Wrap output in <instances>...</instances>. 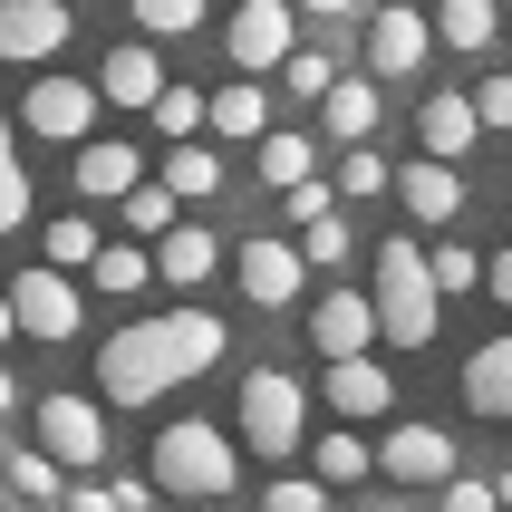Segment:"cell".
<instances>
[{"mask_svg":"<svg viewBox=\"0 0 512 512\" xmlns=\"http://www.w3.org/2000/svg\"><path fill=\"white\" fill-rule=\"evenodd\" d=\"M223 348H232V329L213 310H155L97 348V387H107V406H155L165 387H194Z\"/></svg>","mask_w":512,"mask_h":512,"instance_id":"1","label":"cell"},{"mask_svg":"<svg viewBox=\"0 0 512 512\" xmlns=\"http://www.w3.org/2000/svg\"><path fill=\"white\" fill-rule=\"evenodd\" d=\"M368 310H377V339L387 348H435L445 329V300L426 281V242H377V281H368Z\"/></svg>","mask_w":512,"mask_h":512,"instance_id":"2","label":"cell"},{"mask_svg":"<svg viewBox=\"0 0 512 512\" xmlns=\"http://www.w3.org/2000/svg\"><path fill=\"white\" fill-rule=\"evenodd\" d=\"M155 484L165 493H194V503H213V493L242 484V455H232V435L223 426H203V416H174L165 435H155Z\"/></svg>","mask_w":512,"mask_h":512,"instance_id":"3","label":"cell"},{"mask_svg":"<svg viewBox=\"0 0 512 512\" xmlns=\"http://www.w3.org/2000/svg\"><path fill=\"white\" fill-rule=\"evenodd\" d=\"M300 435H310V387L290 368H252L242 377V445H252L261 464H290Z\"/></svg>","mask_w":512,"mask_h":512,"instance_id":"4","label":"cell"},{"mask_svg":"<svg viewBox=\"0 0 512 512\" xmlns=\"http://www.w3.org/2000/svg\"><path fill=\"white\" fill-rule=\"evenodd\" d=\"M39 455L97 474V464H107V406H87L78 387H49V397H39Z\"/></svg>","mask_w":512,"mask_h":512,"instance_id":"5","label":"cell"},{"mask_svg":"<svg viewBox=\"0 0 512 512\" xmlns=\"http://www.w3.org/2000/svg\"><path fill=\"white\" fill-rule=\"evenodd\" d=\"M223 49H232V78H261V68H281L290 49H300V10L290 0H242L223 29Z\"/></svg>","mask_w":512,"mask_h":512,"instance_id":"6","label":"cell"},{"mask_svg":"<svg viewBox=\"0 0 512 512\" xmlns=\"http://www.w3.org/2000/svg\"><path fill=\"white\" fill-rule=\"evenodd\" d=\"M0 300H10V319H20V339H78V310H87V300H78V271H49V261L20 271Z\"/></svg>","mask_w":512,"mask_h":512,"instance_id":"7","label":"cell"},{"mask_svg":"<svg viewBox=\"0 0 512 512\" xmlns=\"http://www.w3.org/2000/svg\"><path fill=\"white\" fill-rule=\"evenodd\" d=\"M97 107H107L97 78H39L20 97V126H29V136H49V145H78L87 126H97Z\"/></svg>","mask_w":512,"mask_h":512,"instance_id":"8","label":"cell"},{"mask_svg":"<svg viewBox=\"0 0 512 512\" xmlns=\"http://www.w3.org/2000/svg\"><path fill=\"white\" fill-rule=\"evenodd\" d=\"M68 29H78L68 0H0V58H10V68L58 58V49H68Z\"/></svg>","mask_w":512,"mask_h":512,"instance_id":"9","label":"cell"},{"mask_svg":"<svg viewBox=\"0 0 512 512\" xmlns=\"http://www.w3.org/2000/svg\"><path fill=\"white\" fill-rule=\"evenodd\" d=\"M300 290H310V261H300V242H271V232H252V242H242V300H252V310H300Z\"/></svg>","mask_w":512,"mask_h":512,"instance_id":"10","label":"cell"},{"mask_svg":"<svg viewBox=\"0 0 512 512\" xmlns=\"http://www.w3.org/2000/svg\"><path fill=\"white\" fill-rule=\"evenodd\" d=\"M319 397L339 406L348 426H368V416H387V406H397V377L377 368V348H368V358H319Z\"/></svg>","mask_w":512,"mask_h":512,"instance_id":"11","label":"cell"},{"mask_svg":"<svg viewBox=\"0 0 512 512\" xmlns=\"http://www.w3.org/2000/svg\"><path fill=\"white\" fill-rule=\"evenodd\" d=\"M426 49H435L426 10H406V0H387V10L368 20V68H377V78H416V68H426Z\"/></svg>","mask_w":512,"mask_h":512,"instance_id":"12","label":"cell"},{"mask_svg":"<svg viewBox=\"0 0 512 512\" xmlns=\"http://www.w3.org/2000/svg\"><path fill=\"white\" fill-rule=\"evenodd\" d=\"M310 348H319V358H368V348H377V310H368V290H319V310H310Z\"/></svg>","mask_w":512,"mask_h":512,"instance_id":"13","label":"cell"},{"mask_svg":"<svg viewBox=\"0 0 512 512\" xmlns=\"http://www.w3.org/2000/svg\"><path fill=\"white\" fill-rule=\"evenodd\" d=\"M377 474H397V484H445V474H455V435L445 426H387Z\"/></svg>","mask_w":512,"mask_h":512,"instance_id":"14","label":"cell"},{"mask_svg":"<svg viewBox=\"0 0 512 512\" xmlns=\"http://www.w3.org/2000/svg\"><path fill=\"white\" fill-rule=\"evenodd\" d=\"M387 184H397V203H406V213H416L426 232H445V223L464 213V174H455V165H435V155H416V165H397Z\"/></svg>","mask_w":512,"mask_h":512,"instance_id":"15","label":"cell"},{"mask_svg":"<svg viewBox=\"0 0 512 512\" xmlns=\"http://www.w3.org/2000/svg\"><path fill=\"white\" fill-rule=\"evenodd\" d=\"M145 261L165 271V290H203L213 271H223V242H213L203 223H174V232H155V242H145Z\"/></svg>","mask_w":512,"mask_h":512,"instance_id":"16","label":"cell"},{"mask_svg":"<svg viewBox=\"0 0 512 512\" xmlns=\"http://www.w3.org/2000/svg\"><path fill=\"white\" fill-rule=\"evenodd\" d=\"M455 387H464V406H474L484 426H512V329H503V339H484L474 358H464Z\"/></svg>","mask_w":512,"mask_h":512,"instance_id":"17","label":"cell"},{"mask_svg":"<svg viewBox=\"0 0 512 512\" xmlns=\"http://www.w3.org/2000/svg\"><path fill=\"white\" fill-rule=\"evenodd\" d=\"M416 136H426V155H435V165L474 155V136H484V126H474V97H464V87H435L426 107H416Z\"/></svg>","mask_w":512,"mask_h":512,"instance_id":"18","label":"cell"},{"mask_svg":"<svg viewBox=\"0 0 512 512\" xmlns=\"http://www.w3.org/2000/svg\"><path fill=\"white\" fill-rule=\"evenodd\" d=\"M126 184H145V155H136V145H116V136H78V194H87V203H116Z\"/></svg>","mask_w":512,"mask_h":512,"instance_id":"19","label":"cell"},{"mask_svg":"<svg viewBox=\"0 0 512 512\" xmlns=\"http://www.w3.org/2000/svg\"><path fill=\"white\" fill-rule=\"evenodd\" d=\"M155 87H165V58L145 49V39L107 49V68H97V97H107V107H155Z\"/></svg>","mask_w":512,"mask_h":512,"instance_id":"20","label":"cell"},{"mask_svg":"<svg viewBox=\"0 0 512 512\" xmlns=\"http://www.w3.org/2000/svg\"><path fill=\"white\" fill-rule=\"evenodd\" d=\"M203 126H213L223 145H252L261 126H271V97H261V78H232V87H213V97H203Z\"/></svg>","mask_w":512,"mask_h":512,"instance_id":"21","label":"cell"},{"mask_svg":"<svg viewBox=\"0 0 512 512\" xmlns=\"http://www.w3.org/2000/svg\"><path fill=\"white\" fill-rule=\"evenodd\" d=\"M319 126L339 145H368L377 136V78H329L319 87Z\"/></svg>","mask_w":512,"mask_h":512,"instance_id":"22","label":"cell"},{"mask_svg":"<svg viewBox=\"0 0 512 512\" xmlns=\"http://www.w3.org/2000/svg\"><path fill=\"white\" fill-rule=\"evenodd\" d=\"M435 39H445V49H464V58H484L493 39H503V0H445V10H435Z\"/></svg>","mask_w":512,"mask_h":512,"instance_id":"23","label":"cell"},{"mask_svg":"<svg viewBox=\"0 0 512 512\" xmlns=\"http://www.w3.org/2000/svg\"><path fill=\"white\" fill-rule=\"evenodd\" d=\"M174 203H203V194H223V155L203 136H184V145H165V174H155Z\"/></svg>","mask_w":512,"mask_h":512,"instance_id":"24","label":"cell"},{"mask_svg":"<svg viewBox=\"0 0 512 512\" xmlns=\"http://www.w3.org/2000/svg\"><path fill=\"white\" fill-rule=\"evenodd\" d=\"M87 281L107 290V300H136V290L155 281V261H145V242H97V261H87Z\"/></svg>","mask_w":512,"mask_h":512,"instance_id":"25","label":"cell"},{"mask_svg":"<svg viewBox=\"0 0 512 512\" xmlns=\"http://www.w3.org/2000/svg\"><path fill=\"white\" fill-rule=\"evenodd\" d=\"M261 184H300V174H319V145L300 136V126H261Z\"/></svg>","mask_w":512,"mask_h":512,"instance_id":"26","label":"cell"},{"mask_svg":"<svg viewBox=\"0 0 512 512\" xmlns=\"http://www.w3.org/2000/svg\"><path fill=\"white\" fill-rule=\"evenodd\" d=\"M39 261H49V271H87V261H97V223H87V213L39 223Z\"/></svg>","mask_w":512,"mask_h":512,"instance_id":"27","label":"cell"},{"mask_svg":"<svg viewBox=\"0 0 512 512\" xmlns=\"http://www.w3.org/2000/svg\"><path fill=\"white\" fill-rule=\"evenodd\" d=\"M29 232V165L10 155V107H0V242Z\"/></svg>","mask_w":512,"mask_h":512,"instance_id":"28","label":"cell"},{"mask_svg":"<svg viewBox=\"0 0 512 512\" xmlns=\"http://www.w3.org/2000/svg\"><path fill=\"white\" fill-rule=\"evenodd\" d=\"M116 213H126V232H145V242L184 223V213H174V194L155 184V174H145V184H126V194H116Z\"/></svg>","mask_w":512,"mask_h":512,"instance_id":"29","label":"cell"},{"mask_svg":"<svg viewBox=\"0 0 512 512\" xmlns=\"http://www.w3.org/2000/svg\"><path fill=\"white\" fill-rule=\"evenodd\" d=\"M145 116H155V136H165V145H184V136H203V87H155V107H145Z\"/></svg>","mask_w":512,"mask_h":512,"instance_id":"30","label":"cell"},{"mask_svg":"<svg viewBox=\"0 0 512 512\" xmlns=\"http://www.w3.org/2000/svg\"><path fill=\"white\" fill-rule=\"evenodd\" d=\"M358 474H377V455L358 445V426H329L319 435V484H358Z\"/></svg>","mask_w":512,"mask_h":512,"instance_id":"31","label":"cell"},{"mask_svg":"<svg viewBox=\"0 0 512 512\" xmlns=\"http://www.w3.org/2000/svg\"><path fill=\"white\" fill-rule=\"evenodd\" d=\"M426 281H435V300H464V290L484 281V261H474V242H435V252H426Z\"/></svg>","mask_w":512,"mask_h":512,"instance_id":"32","label":"cell"},{"mask_svg":"<svg viewBox=\"0 0 512 512\" xmlns=\"http://www.w3.org/2000/svg\"><path fill=\"white\" fill-rule=\"evenodd\" d=\"M126 10H136L145 39H194L203 29V0H126Z\"/></svg>","mask_w":512,"mask_h":512,"instance_id":"33","label":"cell"},{"mask_svg":"<svg viewBox=\"0 0 512 512\" xmlns=\"http://www.w3.org/2000/svg\"><path fill=\"white\" fill-rule=\"evenodd\" d=\"M329 194H348V203L387 194V155H368V145H348V155H339V184H329Z\"/></svg>","mask_w":512,"mask_h":512,"instance_id":"34","label":"cell"},{"mask_svg":"<svg viewBox=\"0 0 512 512\" xmlns=\"http://www.w3.org/2000/svg\"><path fill=\"white\" fill-rule=\"evenodd\" d=\"M329 78H339V58H329V49H290L281 58V87H290V97H310V107H319V87H329Z\"/></svg>","mask_w":512,"mask_h":512,"instance_id":"35","label":"cell"},{"mask_svg":"<svg viewBox=\"0 0 512 512\" xmlns=\"http://www.w3.org/2000/svg\"><path fill=\"white\" fill-rule=\"evenodd\" d=\"M300 261H310V271H339V261H348V223H339V213L300 223Z\"/></svg>","mask_w":512,"mask_h":512,"instance_id":"36","label":"cell"},{"mask_svg":"<svg viewBox=\"0 0 512 512\" xmlns=\"http://www.w3.org/2000/svg\"><path fill=\"white\" fill-rule=\"evenodd\" d=\"M261 512H329V484H310V474H281V484L261 493Z\"/></svg>","mask_w":512,"mask_h":512,"instance_id":"37","label":"cell"},{"mask_svg":"<svg viewBox=\"0 0 512 512\" xmlns=\"http://www.w3.org/2000/svg\"><path fill=\"white\" fill-rule=\"evenodd\" d=\"M281 213L290 223H319V213H339V194H329L319 174H300V184H281Z\"/></svg>","mask_w":512,"mask_h":512,"instance_id":"38","label":"cell"},{"mask_svg":"<svg viewBox=\"0 0 512 512\" xmlns=\"http://www.w3.org/2000/svg\"><path fill=\"white\" fill-rule=\"evenodd\" d=\"M10 484H20L29 503H58V493H68V484H58V464H49V455H10Z\"/></svg>","mask_w":512,"mask_h":512,"instance_id":"39","label":"cell"},{"mask_svg":"<svg viewBox=\"0 0 512 512\" xmlns=\"http://www.w3.org/2000/svg\"><path fill=\"white\" fill-rule=\"evenodd\" d=\"M474 126L512 136V78H474Z\"/></svg>","mask_w":512,"mask_h":512,"instance_id":"40","label":"cell"},{"mask_svg":"<svg viewBox=\"0 0 512 512\" xmlns=\"http://www.w3.org/2000/svg\"><path fill=\"white\" fill-rule=\"evenodd\" d=\"M435 493H445V512H493V484H484V474H445Z\"/></svg>","mask_w":512,"mask_h":512,"instance_id":"41","label":"cell"},{"mask_svg":"<svg viewBox=\"0 0 512 512\" xmlns=\"http://www.w3.org/2000/svg\"><path fill=\"white\" fill-rule=\"evenodd\" d=\"M58 503H68V512H116V484H68Z\"/></svg>","mask_w":512,"mask_h":512,"instance_id":"42","label":"cell"},{"mask_svg":"<svg viewBox=\"0 0 512 512\" xmlns=\"http://www.w3.org/2000/svg\"><path fill=\"white\" fill-rule=\"evenodd\" d=\"M484 290H493V300H503V310H512V242H503V252L484 261Z\"/></svg>","mask_w":512,"mask_h":512,"instance_id":"43","label":"cell"},{"mask_svg":"<svg viewBox=\"0 0 512 512\" xmlns=\"http://www.w3.org/2000/svg\"><path fill=\"white\" fill-rule=\"evenodd\" d=\"M290 10H310V20H348L358 0H290Z\"/></svg>","mask_w":512,"mask_h":512,"instance_id":"44","label":"cell"},{"mask_svg":"<svg viewBox=\"0 0 512 512\" xmlns=\"http://www.w3.org/2000/svg\"><path fill=\"white\" fill-rule=\"evenodd\" d=\"M493 512H512V474H493Z\"/></svg>","mask_w":512,"mask_h":512,"instance_id":"45","label":"cell"},{"mask_svg":"<svg viewBox=\"0 0 512 512\" xmlns=\"http://www.w3.org/2000/svg\"><path fill=\"white\" fill-rule=\"evenodd\" d=\"M10 339H20V319H10V300H0V348H10Z\"/></svg>","mask_w":512,"mask_h":512,"instance_id":"46","label":"cell"},{"mask_svg":"<svg viewBox=\"0 0 512 512\" xmlns=\"http://www.w3.org/2000/svg\"><path fill=\"white\" fill-rule=\"evenodd\" d=\"M0 416H10V368H0Z\"/></svg>","mask_w":512,"mask_h":512,"instance_id":"47","label":"cell"},{"mask_svg":"<svg viewBox=\"0 0 512 512\" xmlns=\"http://www.w3.org/2000/svg\"><path fill=\"white\" fill-rule=\"evenodd\" d=\"M368 512H406V503H368Z\"/></svg>","mask_w":512,"mask_h":512,"instance_id":"48","label":"cell"},{"mask_svg":"<svg viewBox=\"0 0 512 512\" xmlns=\"http://www.w3.org/2000/svg\"><path fill=\"white\" fill-rule=\"evenodd\" d=\"M39 512H68V503H39Z\"/></svg>","mask_w":512,"mask_h":512,"instance_id":"49","label":"cell"},{"mask_svg":"<svg viewBox=\"0 0 512 512\" xmlns=\"http://www.w3.org/2000/svg\"><path fill=\"white\" fill-rule=\"evenodd\" d=\"M0 455H10V435H0Z\"/></svg>","mask_w":512,"mask_h":512,"instance_id":"50","label":"cell"},{"mask_svg":"<svg viewBox=\"0 0 512 512\" xmlns=\"http://www.w3.org/2000/svg\"><path fill=\"white\" fill-rule=\"evenodd\" d=\"M68 10H78V0H68Z\"/></svg>","mask_w":512,"mask_h":512,"instance_id":"51","label":"cell"}]
</instances>
